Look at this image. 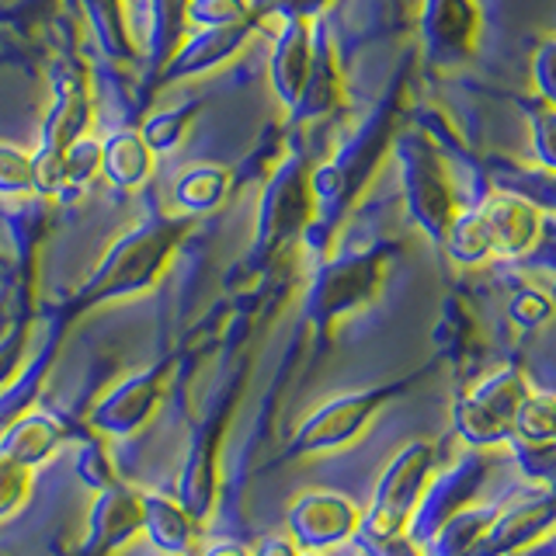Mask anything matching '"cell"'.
Segmentation results:
<instances>
[{
    "label": "cell",
    "mask_w": 556,
    "mask_h": 556,
    "mask_svg": "<svg viewBox=\"0 0 556 556\" xmlns=\"http://www.w3.org/2000/svg\"><path fill=\"white\" fill-rule=\"evenodd\" d=\"M188 226L191 219L181 213H153L139 226H132V230H126L104 251L98 268L87 275V282L77 289V295L70 300L63 313L66 317H77V313L91 306L147 292L170 265L174 251L181 248Z\"/></svg>",
    "instance_id": "1"
},
{
    "label": "cell",
    "mask_w": 556,
    "mask_h": 556,
    "mask_svg": "<svg viewBox=\"0 0 556 556\" xmlns=\"http://www.w3.org/2000/svg\"><path fill=\"white\" fill-rule=\"evenodd\" d=\"M52 101L39 129V147L31 150L35 161V195L60 199L63 195V153L87 136L91 126V84L77 56H60L49 70Z\"/></svg>",
    "instance_id": "2"
},
{
    "label": "cell",
    "mask_w": 556,
    "mask_h": 556,
    "mask_svg": "<svg viewBox=\"0 0 556 556\" xmlns=\"http://www.w3.org/2000/svg\"><path fill=\"white\" fill-rule=\"evenodd\" d=\"M317 216V199H313V167L303 153H289L278 164L257 202L254 243H251V265H265L278 257L292 240H300Z\"/></svg>",
    "instance_id": "3"
},
{
    "label": "cell",
    "mask_w": 556,
    "mask_h": 556,
    "mask_svg": "<svg viewBox=\"0 0 556 556\" xmlns=\"http://www.w3.org/2000/svg\"><path fill=\"white\" fill-rule=\"evenodd\" d=\"M390 139H393V115L382 109L355 132V139H348L334 161L313 167V199H317V208L327 216V223L338 219L341 208L352 205L362 185L369 181L372 167L382 161Z\"/></svg>",
    "instance_id": "4"
},
{
    "label": "cell",
    "mask_w": 556,
    "mask_h": 556,
    "mask_svg": "<svg viewBox=\"0 0 556 556\" xmlns=\"http://www.w3.org/2000/svg\"><path fill=\"white\" fill-rule=\"evenodd\" d=\"M396 156L400 167H404V191H407L410 216L425 226V233L445 240L456 216H452V191L439 156L428 147V139H421L417 132L400 139Z\"/></svg>",
    "instance_id": "5"
},
{
    "label": "cell",
    "mask_w": 556,
    "mask_h": 556,
    "mask_svg": "<svg viewBox=\"0 0 556 556\" xmlns=\"http://www.w3.org/2000/svg\"><path fill=\"white\" fill-rule=\"evenodd\" d=\"M428 469H431V448L428 445H410L407 452L390 463L387 477H382L376 501L362 526V535L376 543V539H393L407 529L410 511L417 497H421V486L428 480Z\"/></svg>",
    "instance_id": "6"
},
{
    "label": "cell",
    "mask_w": 556,
    "mask_h": 556,
    "mask_svg": "<svg viewBox=\"0 0 556 556\" xmlns=\"http://www.w3.org/2000/svg\"><path fill=\"white\" fill-rule=\"evenodd\" d=\"M379 282V257L376 254H344L338 261H327L317 271L306 292L303 313L313 324H330L341 313L355 309L372 295Z\"/></svg>",
    "instance_id": "7"
},
{
    "label": "cell",
    "mask_w": 556,
    "mask_h": 556,
    "mask_svg": "<svg viewBox=\"0 0 556 556\" xmlns=\"http://www.w3.org/2000/svg\"><path fill=\"white\" fill-rule=\"evenodd\" d=\"M265 22V8L257 4V14L243 17L237 25H219V28H199L191 39H185L167 66L156 74L153 87H167V84H181L191 77H202L208 70H219L223 63H230L237 52L248 46V39L257 31V25ZM150 87V91H153Z\"/></svg>",
    "instance_id": "8"
},
{
    "label": "cell",
    "mask_w": 556,
    "mask_h": 556,
    "mask_svg": "<svg viewBox=\"0 0 556 556\" xmlns=\"http://www.w3.org/2000/svg\"><path fill=\"white\" fill-rule=\"evenodd\" d=\"M147 504L143 494L126 483H112L98 491V501L87 515V535L80 556H112L129 543L136 532H143Z\"/></svg>",
    "instance_id": "9"
},
{
    "label": "cell",
    "mask_w": 556,
    "mask_h": 556,
    "mask_svg": "<svg viewBox=\"0 0 556 556\" xmlns=\"http://www.w3.org/2000/svg\"><path fill=\"white\" fill-rule=\"evenodd\" d=\"M161 390H164V369H147V372H136L129 379L115 382V387L94 404L91 428L101 434L139 431L150 421V414L156 410Z\"/></svg>",
    "instance_id": "10"
},
{
    "label": "cell",
    "mask_w": 556,
    "mask_h": 556,
    "mask_svg": "<svg viewBox=\"0 0 556 556\" xmlns=\"http://www.w3.org/2000/svg\"><path fill=\"white\" fill-rule=\"evenodd\" d=\"M358 529V511L338 494H303L289 508V532L300 549H327L344 543Z\"/></svg>",
    "instance_id": "11"
},
{
    "label": "cell",
    "mask_w": 556,
    "mask_h": 556,
    "mask_svg": "<svg viewBox=\"0 0 556 556\" xmlns=\"http://www.w3.org/2000/svg\"><path fill=\"white\" fill-rule=\"evenodd\" d=\"M477 4L473 0H425L421 39L431 63L463 60L477 39Z\"/></svg>",
    "instance_id": "12"
},
{
    "label": "cell",
    "mask_w": 556,
    "mask_h": 556,
    "mask_svg": "<svg viewBox=\"0 0 556 556\" xmlns=\"http://www.w3.org/2000/svg\"><path fill=\"white\" fill-rule=\"evenodd\" d=\"M382 404V393H352L341 396L334 404H324L317 414H309L300 425L292 439L295 452H320V448H338L348 439L365 428V421L376 414V407Z\"/></svg>",
    "instance_id": "13"
},
{
    "label": "cell",
    "mask_w": 556,
    "mask_h": 556,
    "mask_svg": "<svg viewBox=\"0 0 556 556\" xmlns=\"http://www.w3.org/2000/svg\"><path fill=\"white\" fill-rule=\"evenodd\" d=\"M338 101H341V66H338L334 42H330L327 28H313V63L289 115L292 122H317L334 112Z\"/></svg>",
    "instance_id": "14"
},
{
    "label": "cell",
    "mask_w": 556,
    "mask_h": 556,
    "mask_svg": "<svg viewBox=\"0 0 556 556\" xmlns=\"http://www.w3.org/2000/svg\"><path fill=\"white\" fill-rule=\"evenodd\" d=\"M313 63V22H282V31L275 35L271 46V63H268V77H271V91L275 98L292 109L295 98H300L306 74Z\"/></svg>",
    "instance_id": "15"
},
{
    "label": "cell",
    "mask_w": 556,
    "mask_h": 556,
    "mask_svg": "<svg viewBox=\"0 0 556 556\" xmlns=\"http://www.w3.org/2000/svg\"><path fill=\"white\" fill-rule=\"evenodd\" d=\"M216 452H219V421L208 417V421L191 434L185 469L178 480V501L199 521L208 515L216 497Z\"/></svg>",
    "instance_id": "16"
},
{
    "label": "cell",
    "mask_w": 556,
    "mask_h": 556,
    "mask_svg": "<svg viewBox=\"0 0 556 556\" xmlns=\"http://www.w3.org/2000/svg\"><path fill=\"white\" fill-rule=\"evenodd\" d=\"M66 313L63 317L52 320V334H49V344H42L39 352H35L17 376L8 382L4 390H0V434H4L17 417L28 414L35 407V400H39L42 387H46V376L52 369V362H56V348H60V338H63V327H66Z\"/></svg>",
    "instance_id": "17"
},
{
    "label": "cell",
    "mask_w": 556,
    "mask_h": 556,
    "mask_svg": "<svg viewBox=\"0 0 556 556\" xmlns=\"http://www.w3.org/2000/svg\"><path fill=\"white\" fill-rule=\"evenodd\" d=\"M153 156L143 132L118 126L101 139V178L118 191H136L150 181Z\"/></svg>",
    "instance_id": "18"
},
{
    "label": "cell",
    "mask_w": 556,
    "mask_h": 556,
    "mask_svg": "<svg viewBox=\"0 0 556 556\" xmlns=\"http://www.w3.org/2000/svg\"><path fill=\"white\" fill-rule=\"evenodd\" d=\"M63 442H66V428L56 417L42 410H28L0 434V456L25 469H35L56 456Z\"/></svg>",
    "instance_id": "19"
},
{
    "label": "cell",
    "mask_w": 556,
    "mask_h": 556,
    "mask_svg": "<svg viewBox=\"0 0 556 556\" xmlns=\"http://www.w3.org/2000/svg\"><path fill=\"white\" fill-rule=\"evenodd\" d=\"M143 504H147L143 529L150 535V543L167 556H188L199 535V518L178 497L167 494H143Z\"/></svg>",
    "instance_id": "20"
},
{
    "label": "cell",
    "mask_w": 556,
    "mask_h": 556,
    "mask_svg": "<svg viewBox=\"0 0 556 556\" xmlns=\"http://www.w3.org/2000/svg\"><path fill=\"white\" fill-rule=\"evenodd\" d=\"M147 91L188 31V0H147Z\"/></svg>",
    "instance_id": "21"
},
{
    "label": "cell",
    "mask_w": 556,
    "mask_h": 556,
    "mask_svg": "<svg viewBox=\"0 0 556 556\" xmlns=\"http://www.w3.org/2000/svg\"><path fill=\"white\" fill-rule=\"evenodd\" d=\"M233 188V170L230 167H219V164H195L181 170V178L174 181V205L178 213L195 219L219 208L226 202Z\"/></svg>",
    "instance_id": "22"
},
{
    "label": "cell",
    "mask_w": 556,
    "mask_h": 556,
    "mask_svg": "<svg viewBox=\"0 0 556 556\" xmlns=\"http://www.w3.org/2000/svg\"><path fill=\"white\" fill-rule=\"evenodd\" d=\"M480 216L486 223V233H491V248L508 254L526 251L539 226L535 208L521 199H494L480 208Z\"/></svg>",
    "instance_id": "23"
},
{
    "label": "cell",
    "mask_w": 556,
    "mask_h": 556,
    "mask_svg": "<svg viewBox=\"0 0 556 556\" xmlns=\"http://www.w3.org/2000/svg\"><path fill=\"white\" fill-rule=\"evenodd\" d=\"M202 112V101H185V104H174V109L167 112H156L150 115L143 126H139V132H143L147 139V147L153 153H167L174 150L185 139L188 126L195 122V115Z\"/></svg>",
    "instance_id": "24"
},
{
    "label": "cell",
    "mask_w": 556,
    "mask_h": 556,
    "mask_svg": "<svg viewBox=\"0 0 556 556\" xmlns=\"http://www.w3.org/2000/svg\"><path fill=\"white\" fill-rule=\"evenodd\" d=\"M94 178H101V139L80 136L74 147L63 153V195L70 199L84 191Z\"/></svg>",
    "instance_id": "25"
},
{
    "label": "cell",
    "mask_w": 556,
    "mask_h": 556,
    "mask_svg": "<svg viewBox=\"0 0 556 556\" xmlns=\"http://www.w3.org/2000/svg\"><path fill=\"white\" fill-rule=\"evenodd\" d=\"M0 195H35L31 150L0 143Z\"/></svg>",
    "instance_id": "26"
},
{
    "label": "cell",
    "mask_w": 556,
    "mask_h": 556,
    "mask_svg": "<svg viewBox=\"0 0 556 556\" xmlns=\"http://www.w3.org/2000/svg\"><path fill=\"white\" fill-rule=\"evenodd\" d=\"M257 14V0H188V25L219 28Z\"/></svg>",
    "instance_id": "27"
},
{
    "label": "cell",
    "mask_w": 556,
    "mask_h": 556,
    "mask_svg": "<svg viewBox=\"0 0 556 556\" xmlns=\"http://www.w3.org/2000/svg\"><path fill=\"white\" fill-rule=\"evenodd\" d=\"M31 491V469L0 456V521L11 518Z\"/></svg>",
    "instance_id": "28"
},
{
    "label": "cell",
    "mask_w": 556,
    "mask_h": 556,
    "mask_svg": "<svg viewBox=\"0 0 556 556\" xmlns=\"http://www.w3.org/2000/svg\"><path fill=\"white\" fill-rule=\"evenodd\" d=\"M28 338H31V324L17 320L11 324L4 334H0V390L17 376V369L25 365V352H28Z\"/></svg>",
    "instance_id": "29"
},
{
    "label": "cell",
    "mask_w": 556,
    "mask_h": 556,
    "mask_svg": "<svg viewBox=\"0 0 556 556\" xmlns=\"http://www.w3.org/2000/svg\"><path fill=\"white\" fill-rule=\"evenodd\" d=\"M77 473L84 483H91L98 486V491H104V486H112L115 483V473H112V466H109V456H104V448L98 442H87L80 448V456H77Z\"/></svg>",
    "instance_id": "30"
},
{
    "label": "cell",
    "mask_w": 556,
    "mask_h": 556,
    "mask_svg": "<svg viewBox=\"0 0 556 556\" xmlns=\"http://www.w3.org/2000/svg\"><path fill=\"white\" fill-rule=\"evenodd\" d=\"M261 8H265V14H278L282 22H292V17L313 22V17L330 8V0H261Z\"/></svg>",
    "instance_id": "31"
},
{
    "label": "cell",
    "mask_w": 556,
    "mask_h": 556,
    "mask_svg": "<svg viewBox=\"0 0 556 556\" xmlns=\"http://www.w3.org/2000/svg\"><path fill=\"white\" fill-rule=\"evenodd\" d=\"M521 428H526V434H532V439H546V434H556V404H553V400H549V410H543V400L526 404Z\"/></svg>",
    "instance_id": "32"
},
{
    "label": "cell",
    "mask_w": 556,
    "mask_h": 556,
    "mask_svg": "<svg viewBox=\"0 0 556 556\" xmlns=\"http://www.w3.org/2000/svg\"><path fill=\"white\" fill-rule=\"evenodd\" d=\"M535 150L546 161V167L556 170V112L535 115Z\"/></svg>",
    "instance_id": "33"
},
{
    "label": "cell",
    "mask_w": 556,
    "mask_h": 556,
    "mask_svg": "<svg viewBox=\"0 0 556 556\" xmlns=\"http://www.w3.org/2000/svg\"><path fill=\"white\" fill-rule=\"evenodd\" d=\"M535 80L543 87V94L556 104V39L535 56Z\"/></svg>",
    "instance_id": "34"
},
{
    "label": "cell",
    "mask_w": 556,
    "mask_h": 556,
    "mask_svg": "<svg viewBox=\"0 0 556 556\" xmlns=\"http://www.w3.org/2000/svg\"><path fill=\"white\" fill-rule=\"evenodd\" d=\"M251 556H300V546L292 539H265V543H257Z\"/></svg>",
    "instance_id": "35"
},
{
    "label": "cell",
    "mask_w": 556,
    "mask_h": 556,
    "mask_svg": "<svg viewBox=\"0 0 556 556\" xmlns=\"http://www.w3.org/2000/svg\"><path fill=\"white\" fill-rule=\"evenodd\" d=\"M202 556H251V549L240 543H208Z\"/></svg>",
    "instance_id": "36"
},
{
    "label": "cell",
    "mask_w": 556,
    "mask_h": 556,
    "mask_svg": "<svg viewBox=\"0 0 556 556\" xmlns=\"http://www.w3.org/2000/svg\"><path fill=\"white\" fill-rule=\"evenodd\" d=\"M300 556H320L317 549H306V553H300Z\"/></svg>",
    "instance_id": "37"
}]
</instances>
